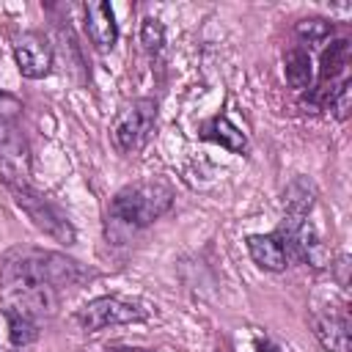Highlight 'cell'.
<instances>
[{
  "label": "cell",
  "instance_id": "obj_18",
  "mask_svg": "<svg viewBox=\"0 0 352 352\" xmlns=\"http://www.w3.org/2000/svg\"><path fill=\"white\" fill-rule=\"evenodd\" d=\"M19 116H22V102H19L14 94H8V91L0 88V121L16 124Z\"/></svg>",
  "mask_w": 352,
  "mask_h": 352
},
{
  "label": "cell",
  "instance_id": "obj_14",
  "mask_svg": "<svg viewBox=\"0 0 352 352\" xmlns=\"http://www.w3.org/2000/svg\"><path fill=\"white\" fill-rule=\"evenodd\" d=\"M6 319H8V338L14 346H28L38 338V319L16 311V308H3Z\"/></svg>",
  "mask_w": 352,
  "mask_h": 352
},
{
  "label": "cell",
  "instance_id": "obj_4",
  "mask_svg": "<svg viewBox=\"0 0 352 352\" xmlns=\"http://www.w3.org/2000/svg\"><path fill=\"white\" fill-rule=\"evenodd\" d=\"M11 192H14L16 206L33 220L36 228H41V231H44L47 236H52L55 242L74 245V239H77L74 226L69 223V217H66L50 198H44L41 192H36L30 184H25V187H11Z\"/></svg>",
  "mask_w": 352,
  "mask_h": 352
},
{
  "label": "cell",
  "instance_id": "obj_2",
  "mask_svg": "<svg viewBox=\"0 0 352 352\" xmlns=\"http://www.w3.org/2000/svg\"><path fill=\"white\" fill-rule=\"evenodd\" d=\"M3 272L41 280L58 292L63 286H77V283L94 278V272L85 270L77 258H69V256L55 253V250H36V248L11 250L3 261Z\"/></svg>",
  "mask_w": 352,
  "mask_h": 352
},
{
  "label": "cell",
  "instance_id": "obj_9",
  "mask_svg": "<svg viewBox=\"0 0 352 352\" xmlns=\"http://www.w3.org/2000/svg\"><path fill=\"white\" fill-rule=\"evenodd\" d=\"M248 253L256 261V267H261L264 272H283L289 267V248L278 231L250 234L248 236Z\"/></svg>",
  "mask_w": 352,
  "mask_h": 352
},
{
  "label": "cell",
  "instance_id": "obj_15",
  "mask_svg": "<svg viewBox=\"0 0 352 352\" xmlns=\"http://www.w3.org/2000/svg\"><path fill=\"white\" fill-rule=\"evenodd\" d=\"M140 44H143V50L148 55L162 52V47H165V28H162V22L157 16H146L143 19V25H140Z\"/></svg>",
  "mask_w": 352,
  "mask_h": 352
},
{
  "label": "cell",
  "instance_id": "obj_8",
  "mask_svg": "<svg viewBox=\"0 0 352 352\" xmlns=\"http://www.w3.org/2000/svg\"><path fill=\"white\" fill-rule=\"evenodd\" d=\"M82 11H85V33H88L91 44L102 52L113 50L118 41V25H116V14H113L110 3L88 0Z\"/></svg>",
  "mask_w": 352,
  "mask_h": 352
},
{
  "label": "cell",
  "instance_id": "obj_20",
  "mask_svg": "<svg viewBox=\"0 0 352 352\" xmlns=\"http://www.w3.org/2000/svg\"><path fill=\"white\" fill-rule=\"evenodd\" d=\"M104 352H129V349H104Z\"/></svg>",
  "mask_w": 352,
  "mask_h": 352
},
{
  "label": "cell",
  "instance_id": "obj_6",
  "mask_svg": "<svg viewBox=\"0 0 352 352\" xmlns=\"http://www.w3.org/2000/svg\"><path fill=\"white\" fill-rule=\"evenodd\" d=\"M30 146L16 124L0 121V179L8 187L30 184Z\"/></svg>",
  "mask_w": 352,
  "mask_h": 352
},
{
  "label": "cell",
  "instance_id": "obj_7",
  "mask_svg": "<svg viewBox=\"0 0 352 352\" xmlns=\"http://www.w3.org/2000/svg\"><path fill=\"white\" fill-rule=\"evenodd\" d=\"M14 60L22 77L41 80L52 69V50L41 33H22L14 41Z\"/></svg>",
  "mask_w": 352,
  "mask_h": 352
},
{
  "label": "cell",
  "instance_id": "obj_11",
  "mask_svg": "<svg viewBox=\"0 0 352 352\" xmlns=\"http://www.w3.org/2000/svg\"><path fill=\"white\" fill-rule=\"evenodd\" d=\"M201 138L220 143L223 148L234 151V154H248V138L245 132H239V126H234L226 116H212L209 121L201 124Z\"/></svg>",
  "mask_w": 352,
  "mask_h": 352
},
{
  "label": "cell",
  "instance_id": "obj_13",
  "mask_svg": "<svg viewBox=\"0 0 352 352\" xmlns=\"http://www.w3.org/2000/svg\"><path fill=\"white\" fill-rule=\"evenodd\" d=\"M283 77L297 91H311V55L302 47H292L283 55Z\"/></svg>",
  "mask_w": 352,
  "mask_h": 352
},
{
  "label": "cell",
  "instance_id": "obj_17",
  "mask_svg": "<svg viewBox=\"0 0 352 352\" xmlns=\"http://www.w3.org/2000/svg\"><path fill=\"white\" fill-rule=\"evenodd\" d=\"M352 82H349V77L346 80H341L333 91H330V96H327V107L324 110H330L336 118H346L349 116V94H352V88H349Z\"/></svg>",
  "mask_w": 352,
  "mask_h": 352
},
{
  "label": "cell",
  "instance_id": "obj_5",
  "mask_svg": "<svg viewBox=\"0 0 352 352\" xmlns=\"http://www.w3.org/2000/svg\"><path fill=\"white\" fill-rule=\"evenodd\" d=\"M74 319L85 333H96V330L116 327V324L143 322V319H148V311L140 302H132V300H124L116 294H104V297L85 302Z\"/></svg>",
  "mask_w": 352,
  "mask_h": 352
},
{
  "label": "cell",
  "instance_id": "obj_19",
  "mask_svg": "<svg viewBox=\"0 0 352 352\" xmlns=\"http://www.w3.org/2000/svg\"><path fill=\"white\" fill-rule=\"evenodd\" d=\"M258 352H280V346H275L272 341H261L258 344Z\"/></svg>",
  "mask_w": 352,
  "mask_h": 352
},
{
  "label": "cell",
  "instance_id": "obj_12",
  "mask_svg": "<svg viewBox=\"0 0 352 352\" xmlns=\"http://www.w3.org/2000/svg\"><path fill=\"white\" fill-rule=\"evenodd\" d=\"M314 206V187L305 179H294L283 192V223L280 226H297L308 217Z\"/></svg>",
  "mask_w": 352,
  "mask_h": 352
},
{
  "label": "cell",
  "instance_id": "obj_16",
  "mask_svg": "<svg viewBox=\"0 0 352 352\" xmlns=\"http://www.w3.org/2000/svg\"><path fill=\"white\" fill-rule=\"evenodd\" d=\"M294 30H297V36L302 41L319 44V41H324L333 33V22L330 19H322V16H311V19H300Z\"/></svg>",
  "mask_w": 352,
  "mask_h": 352
},
{
  "label": "cell",
  "instance_id": "obj_3",
  "mask_svg": "<svg viewBox=\"0 0 352 352\" xmlns=\"http://www.w3.org/2000/svg\"><path fill=\"white\" fill-rule=\"evenodd\" d=\"M154 124H157V102L154 99H132L118 110V116L110 126V138L118 151L138 154L148 143Z\"/></svg>",
  "mask_w": 352,
  "mask_h": 352
},
{
  "label": "cell",
  "instance_id": "obj_10",
  "mask_svg": "<svg viewBox=\"0 0 352 352\" xmlns=\"http://www.w3.org/2000/svg\"><path fill=\"white\" fill-rule=\"evenodd\" d=\"M314 336L327 352H349V316L324 311L314 316Z\"/></svg>",
  "mask_w": 352,
  "mask_h": 352
},
{
  "label": "cell",
  "instance_id": "obj_1",
  "mask_svg": "<svg viewBox=\"0 0 352 352\" xmlns=\"http://www.w3.org/2000/svg\"><path fill=\"white\" fill-rule=\"evenodd\" d=\"M173 206V187L162 179H140L121 187L107 206V236L124 242L129 234L151 226Z\"/></svg>",
  "mask_w": 352,
  "mask_h": 352
}]
</instances>
